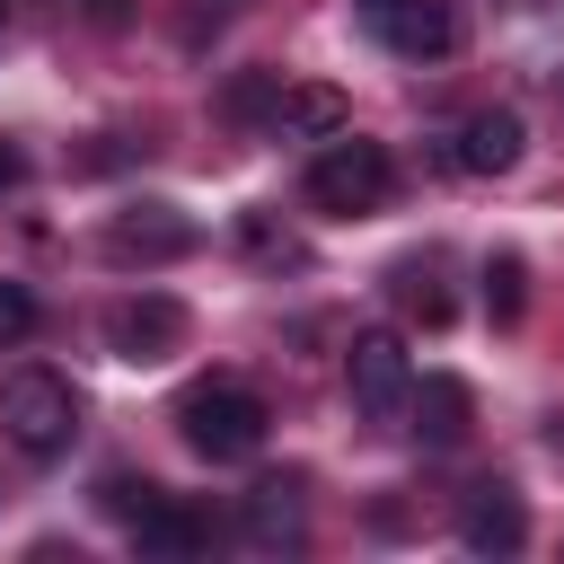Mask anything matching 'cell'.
Masks as SVG:
<instances>
[{
    "instance_id": "10",
    "label": "cell",
    "mask_w": 564,
    "mask_h": 564,
    "mask_svg": "<svg viewBox=\"0 0 564 564\" xmlns=\"http://www.w3.org/2000/svg\"><path fill=\"white\" fill-rule=\"evenodd\" d=\"M520 150H529V123L511 106H485V115L458 123V167L467 176H502V167H520Z\"/></svg>"
},
{
    "instance_id": "8",
    "label": "cell",
    "mask_w": 564,
    "mask_h": 564,
    "mask_svg": "<svg viewBox=\"0 0 564 564\" xmlns=\"http://www.w3.org/2000/svg\"><path fill=\"white\" fill-rule=\"evenodd\" d=\"M458 546H467V555H520V546H529L520 494H511V485H467V502H458Z\"/></svg>"
},
{
    "instance_id": "14",
    "label": "cell",
    "mask_w": 564,
    "mask_h": 564,
    "mask_svg": "<svg viewBox=\"0 0 564 564\" xmlns=\"http://www.w3.org/2000/svg\"><path fill=\"white\" fill-rule=\"evenodd\" d=\"M273 106H282V70H238L220 88V123L238 132H273Z\"/></svg>"
},
{
    "instance_id": "15",
    "label": "cell",
    "mask_w": 564,
    "mask_h": 564,
    "mask_svg": "<svg viewBox=\"0 0 564 564\" xmlns=\"http://www.w3.org/2000/svg\"><path fill=\"white\" fill-rule=\"evenodd\" d=\"M238 247H247L256 264H308V247H300L273 212H238Z\"/></svg>"
},
{
    "instance_id": "20",
    "label": "cell",
    "mask_w": 564,
    "mask_h": 564,
    "mask_svg": "<svg viewBox=\"0 0 564 564\" xmlns=\"http://www.w3.org/2000/svg\"><path fill=\"white\" fill-rule=\"evenodd\" d=\"M159 502V485H132V476H106V511H123V520H141Z\"/></svg>"
},
{
    "instance_id": "4",
    "label": "cell",
    "mask_w": 564,
    "mask_h": 564,
    "mask_svg": "<svg viewBox=\"0 0 564 564\" xmlns=\"http://www.w3.org/2000/svg\"><path fill=\"white\" fill-rule=\"evenodd\" d=\"M344 388H352V405H361L370 423L405 414V397H414L405 335H397V326H370V335H352V352H344Z\"/></svg>"
},
{
    "instance_id": "11",
    "label": "cell",
    "mask_w": 564,
    "mask_h": 564,
    "mask_svg": "<svg viewBox=\"0 0 564 564\" xmlns=\"http://www.w3.org/2000/svg\"><path fill=\"white\" fill-rule=\"evenodd\" d=\"M132 546L141 555H159V564H185V555H203L212 546V511H194V502H150L141 520H132Z\"/></svg>"
},
{
    "instance_id": "18",
    "label": "cell",
    "mask_w": 564,
    "mask_h": 564,
    "mask_svg": "<svg viewBox=\"0 0 564 564\" xmlns=\"http://www.w3.org/2000/svg\"><path fill=\"white\" fill-rule=\"evenodd\" d=\"M26 335H35V300H26V282H0V352Z\"/></svg>"
},
{
    "instance_id": "1",
    "label": "cell",
    "mask_w": 564,
    "mask_h": 564,
    "mask_svg": "<svg viewBox=\"0 0 564 564\" xmlns=\"http://www.w3.org/2000/svg\"><path fill=\"white\" fill-rule=\"evenodd\" d=\"M264 397L247 388V379H194L185 397H176V432H185V449L194 458H212V467H229V458H256L264 449Z\"/></svg>"
},
{
    "instance_id": "17",
    "label": "cell",
    "mask_w": 564,
    "mask_h": 564,
    "mask_svg": "<svg viewBox=\"0 0 564 564\" xmlns=\"http://www.w3.org/2000/svg\"><path fill=\"white\" fill-rule=\"evenodd\" d=\"M485 308H494V326H511V317L529 308V264H520V256H494V264H485Z\"/></svg>"
},
{
    "instance_id": "16",
    "label": "cell",
    "mask_w": 564,
    "mask_h": 564,
    "mask_svg": "<svg viewBox=\"0 0 564 564\" xmlns=\"http://www.w3.org/2000/svg\"><path fill=\"white\" fill-rule=\"evenodd\" d=\"M397 308H405L414 326H449V291H441V273H432V264H397Z\"/></svg>"
},
{
    "instance_id": "2",
    "label": "cell",
    "mask_w": 564,
    "mask_h": 564,
    "mask_svg": "<svg viewBox=\"0 0 564 564\" xmlns=\"http://www.w3.org/2000/svg\"><path fill=\"white\" fill-rule=\"evenodd\" d=\"M388 185H397V167H388V150L361 141V132H335V141L308 159V203H317L326 220H361V212H379Z\"/></svg>"
},
{
    "instance_id": "13",
    "label": "cell",
    "mask_w": 564,
    "mask_h": 564,
    "mask_svg": "<svg viewBox=\"0 0 564 564\" xmlns=\"http://www.w3.org/2000/svg\"><path fill=\"white\" fill-rule=\"evenodd\" d=\"M238 529H247V546H300V485L291 476H264V485H247V511H238Z\"/></svg>"
},
{
    "instance_id": "7",
    "label": "cell",
    "mask_w": 564,
    "mask_h": 564,
    "mask_svg": "<svg viewBox=\"0 0 564 564\" xmlns=\"http://www.w3.org/2000/svg\"><path fill=\"white\" fill-rule=\"evenodd\" d=\"M370 26L388 35L397 62H449V53H458V9H449V0H388Z\"/></svg>"
},
{
    "instance_id": "21",
    "label": "cell",
    "mask_w": 564,
    "mask_h": 564,
    "mask_svg": "<svg viewBox=\"0 0 564 564\" xmlns=\"http://www.w3.org/2000/svg\"><path fill=\"white\" fill-rule=\"evenodd\" d=\"M18 176H26V150H18V141H0V194H18Z\"/></svg>"
},
{
    "instance_id": "9",
    "label": "cell",
    "mask_w": 564,
    "mask_h": 564,
    "mask_svg": "<svg viewBox=\"0 0 564 564\" xmlns=\"http://www.w3.org/2000/svg\"><path fill=\"white\" fill-rule=\"evenodd\" d=\"M405 414H414V441H423V449H458V441H467V423H476V397H467V379L432 370V379H414Z\"/></svg>"
},
{
    "instance_id": "12",
    "label": "cell",
    "mask_w": 564,
    "mask_h": 564,
    "mask_svg": "<svg viewBox=\"0 0 564 564\" xmlns=\"http://www.w3.org/2000/svg\"><path fill=\"white\" fill-rule=\"evenodd\" d=\"M352 123V106H344V88H326V79H300V88H282V106H273V141H335Z\"/></svg>"
},
{
    "instance_id": "3",
    "label": "cell",
    "mask_w": 564,
    "mask_h": 564,
    "mask_svg": "<svg viewBox=\"0 0 564 564\" xmlns=\"http://www.w3.org/2000/svg\"><path fill=\"white\" fill-rule=\"evenodd\" d=\"M0 423H9V441L26 449V458H62L70 449V432H79V397H70V379L62 370H9L0 379Z\"/></svg>"
},
{
    "instance_id": "5",
    "label": "cell",
    "mask_w": 564,
    "mask_h": 564,
    "mask_svg": "<svg viewBox=\"0 0 564 564\" xmlns=\"http://www.w3.org/2000/svg\"><path fill=\"white\" fill-rule=\"evenodd\" d=\"M176 256H194V220L176 212V203H132V212H115L106 220V264H176Z\"/></svg>"
},
{
    "instance_id": "6",
    "label": "cell",
    "mask_w": 564,
    "mask_h": 564,
    "mask_svg": "<svg viewBox=\"0 0 564 564\" xmlns=\"http://www.w3.org/2000/svg\"><path fill=\"white\" fill-rule=\"evenodd\" d=\"M176 344H185V308H176L167 291H141V300H115V308H106V352H115V361H141V370H150V361H167Z\"/></svg>"
},
{
    "instance_id": "22",
    "label": "cell",
    "mask_w": 564,
    "mask_h": 564,
    "mask_svg": "<svg viewBox=\"0 0 564 564\" xmlns=\"http://www.w3.org/2000/svg\"><path fill=\"white\" fill-rule=\"evenodd\" d=\"M79 9H88L97 26H132V0H79Z\"/></svg>"
},
{
    "instance_id": "19",
    "label": "cell",
    "mask_w": 564,
    "mask_h": 564,
    "mask_svg": "<svg viewBox=\"0 0 564 564\" xmlns=\"http://www.w3.org/2000/svg\"><path fill=\"white\" fill-rule=\"evenodd\" d=\"M238 9H247V0H185V9H176V26H185V44H203V26H229Z\"/></svg>"
},
{
    "instance_id": "24",
    "label": "cell",
    "mask_w": 564,
    "mask_h": 564,
    "mask_svg": "<svg viewBox=\"0 0 564 564\" xmlns=\"http://www.w3.org/2000/svg\"><path fill=\"white\" fill-rule=\"evenodd\" d=\"M0 26H9V0H0Z\"/></svg>"
},
{
    "instance_id": "23",
    "label": "cell",
    "mask_w": 564,
    "mask_h": 564,
    "mask_svg": "<svg viewBox=\"0 0 564 564\" xmlns=\"http://www.w3.org/2000/svg\"><path fill=\"white\" fill-rule=\"evenodd\" d=\"M361 9H370V18H379V9H388V0H361Z\"/></svg>"
}]
</instances>
